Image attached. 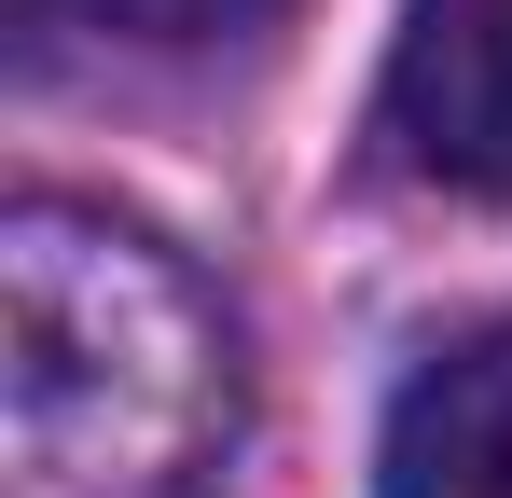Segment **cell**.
Here are the masks:
<instances>
[{
  "label": "cell",
  "instance_id": "4",
  "mask_svg": "<svg viewBox=\"0 0 512 498\" xmlns=\"http://www.w3.org/2000/svg\"><path fill=\"white\" fill-rule=\"evenodd\" d=\"M56 14H84L111 42H222V28H263L277 0H28V28H56Z\"/></svg>",
  "mask_w": 512,
  "mask_h": 498
},
{
  "label": "cell",
  "instance_id": "2",
  "mask_svg": "<svg viewBox=\"0 0 512 498\" xmlns=\"http://www.w3.org/2000/svg\"><path fill=\"white\" fill-rule=\"evenodd\" d=\"M374 139L429 194L512 208V0H416L402 14L388 83H374Z\"/></svg>",
  "mask_w": 512,
  "mask_h": 498
},
{
  "label": "cell",
  "instance_id": "3",
  "mask_svg": "<svg viewBox=\"0 0 512 498\" xmlns=\"http://www.w3.org/2000/svg\"><path fill=\"white\" fill-rule=\"evenodd\" d=\"M374 498H512V319L471 332V346H443L402 388Z\"/></svg>",
  "mask_w": 512,
  "mask_h": 498
},
{
  "label": "cell",
  "instance_id": "1",
  "mask_svg": "<svg viewBox=\"0 0 512 498\" xmlns=\"http://www.w3.org/2000/svg\"><path fill=\"white\" fill-rule=\"evenodd\" d=\"M236 346L153 236L28 194L0 222V498H208Z\"/></svg>",
  "mask_w": 512,
  "mask_h": 498
}]
</instances>
